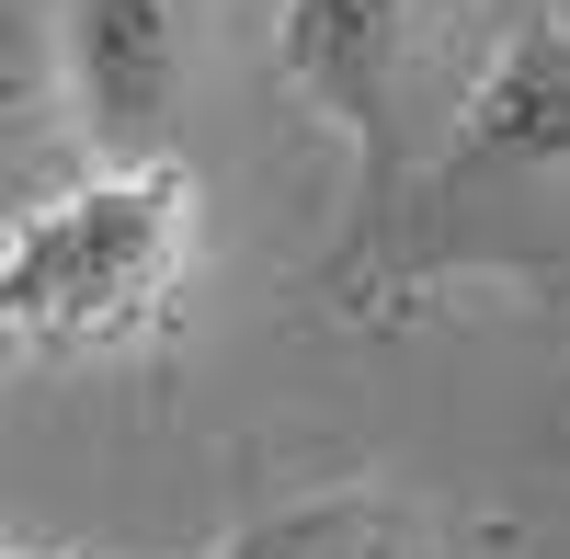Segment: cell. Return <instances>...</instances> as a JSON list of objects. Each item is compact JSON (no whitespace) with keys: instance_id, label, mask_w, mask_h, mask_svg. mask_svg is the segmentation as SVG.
<instances>
[{"instance_id":"3957f363","label":"cell","mask_w":570,"mask_h":559,"mask_svg":"<svg viewBox=\"0 0 570 559\" xmlns=\"http://www.w3.org/2000/svg\"><path fill=\"white\" fill-rule=\"evenodd\" d=\"M58 35H69L91 149L171 160V126L195 104V58H206V0H69Z\"/></svg>"},{"instance_id":"6da1fadb","label":"cell","mask_w":570,"mask_h":559,"mask_svg":"<svg viewBox=\"0 0 570 559\" xmlns=\"http://www.w3.org/2000/svg\"><path fill=\"white\" fill-rule=\"evenodd\" d=\"M206 195L183 160H104L0 241V343L115 354L149 343L195 286Z\"/></svg>"},{"instance_id":"5b68a950","label":"cell","mask_w":570,"mask_h":559,"mask_svg":"<svg viewBox=\"0 0 570 559\" xmlns=\"http://www.w3.org/2000/svg\"><path fill=\"white\" fill-rule=\"evenodd\" d=\"M206 559H434V526L400 491H297L274 514L228 526Z\"/></svg>"},{"instance_id":"8992f818","label":"cell","mask_w":570,"mask_h":559,"mask_svg":"<svg viewBox=\"0 0 570 559\" xmlns=\"http://www.w3.org/2000/svg\"><path fill=\"white\" fill-rule=\"evenodd\" d=\"M513 12H537V0H491V23H513Z\"/></svg>"},{"instance_id":"277c9868","label":"cell","mask_w":570,"mask_h":559,"mask_svg":"<svg viewBox=\"0 0 570 559\" xmlns=\"http://www.w3.org/2000/svg\"><path fill=\"white\" fill-rule=\"evenodd\" d=\"M80 171H104L80 126V80H69V35L46 0H0V241L58 206Z\"/></svg>"},{"instance_id":"7a4b0ae2","label":"cell","mask_w":570,"mask_h":559,"mask_svg":"<svg viewBox=\"0 0 570 559\" xmlns=\"http://www.w3.org/2000/svg\"><path fill=\"white\" fill-rule=\"evenodd\" d=\"M456 12H468V0H285V12H274V69L354 149L365 217H389L422 183L434 137L468 115Z\"/></svg>"}]
</instances>
